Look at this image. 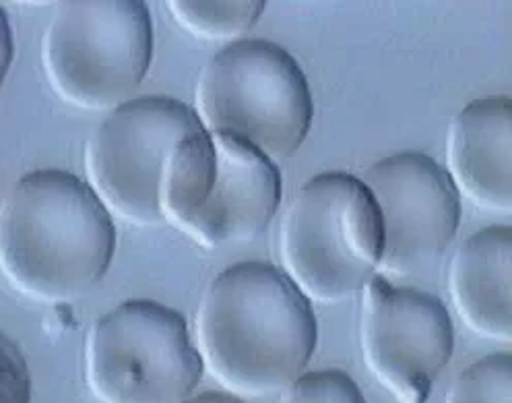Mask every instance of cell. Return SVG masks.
<instances>
[{"label": "cell", "mask_w": 512, "mask_h": 403, "mask_svg": "<svg viewBox=\"0 0 512 403\" xmlns=\"http://www.w3.org/2000/svg\"><path fill=\"white\" fill-rule=\"evenodd\" d=\"M382 224L366 184L347 172L310 178L279 226L283 273L312 302L354 298L376 275Z\"/></svg>", "instance_id": "obj_3"}, {"label": "cell", "mask_w": 512, "mask_h": 403, "mask_svg": "<svg viewBox=\"0 0 512 403\" xmlns=\"http://www.w3.org/2000/svg\"><path fill=\"white\" fill-rule=\"evenodd\" d=\"M203 131L190 106L145 96L114 108L85 145L87 184L122 222L162 226V189L176 147Z\"/></svg>", "instance_id": "obj_8"}, {"label": "cell", "mask_w": 512, "mask_h": 403, "mask_svg": "<svg viewBox=\"0 0 512 403\" xmlns=\"http://www.w3.org/2000/svg\"><path fill=\"white\" fill-rule=\"evenodd\" d=\"M114 253L110 211L73 172H29L0 205V271L29 298L58 304L89 294Z\"/></svg>", "instance_id": "obj_2"}, {"label": "cell", "mask_w": 512, "mask_h": 403, "mask_svg": "<svg viewBox=\"0 0 512 403\" xmlns=\"http://www.w3.org/2000/svg\"><path fill=\"white\" fill-rule=\"evenodd\" d=\"M186 319L153 300H126L93 323L85 377L100 403H184L203 379Z\"/></svg>", "instance_id": "obj_7"}, {"label": "cell", "mask_w": 512, "mask_h": 403, "mask_svg": "<svg viewBox=\"0 0 512 403\" xmlns=\"http://www.w3.org/2000/svg\"><path fill=\"white\" fill-rule=\"evenodd\" d=\"M172 17L182 29L207 42H238L265 13L263 0H172L168 3Z\"/></svg>", "instance_id": "obj_13"}, {"label": "cell", "mask_w": 512, "mask_h": 403, "mask_svg": "<svg viewBox=\"0 0 512 403\" xmlns=\"http://www.w3.org/2000/svg\"><path fill=\"white\" fill-rule=\"evenodd\" d=\"M360 346L370 375L397 403H426L451 362L455 329L436 296L374 275L362 290Z\"/></svg>", "instance_id": "obj_9"}, {"label": "cell", "mask_w": 512, "mask_h": 403, "mask_svg": "<svg viewBox=\"0 0 512 403\" xmlns=\"http://www.w3.org/2000/svg\"><path fill=\"white\" fill-rule=\"evenodd\" d=\"M316 339L310 300L265 261L219 271L195 317L203 368L236 397H267L290 387L304 375Z\"/></svg>", "instance_id": "obj_1"}, {"label": "cell", "mask_w": 512, "mask_h": 403, "mask_svg": "<svg viewBox=\"0 0 512 403\" xmlns=\"http://www.w3.org/2000/svg\"><path fill=\"white\" fill-rule=\"evenodd\" d=\"M382 224V277H407L438 259L461 222V195L426 153L401 151L372 164L364 178Z\"/></svg>", "instance_id": "obj_10"}, {"label": "cell", "mask_w": 512, "mask_h": 403, "mask_svg": "<svg viewBox=\"0 0 512 403\" xmlns=\"http://www.w3.org/2000/svg\"><path fill=\"white\" fill-rule=\"evenodd\" d=\"M184 403H244L240 397L232 393H223V391H207L201 395H192Z\"/></svg>", "instance_id": "obj_18"}, {"label": "cell", "mask_w": 512, "mask_h": 403, "mask_svg": "<svg viewBox=\"0 0 512 403\" xmlns=\"http://www.w3.org/2000/svg\"><path fill=\"white\" fill-rule=\"evenodd\" d=\"M512 230L490 226L465 238L448 265V292L457 315L475 335L512 341Z\"/></svg>", "instance_id": "obj_12"}, {"label": "cell", "mask_w": 512, "mask_h": 403, "mask_svg": "<svg viewBox=\"0 0 512 403\" xmlns=\"http://www.w3.org/2000/svg\"><path fill=\"white\" fill-rule=\"evenodd\" d=\"M448 176L459 195L479 209L512 211V100L490 96L469 102L446 137Z\"/></svg>", "instance_id": "obj_11"}, {"label": "cell", "mask_w": 512, "mask_h": 403, "mask_svg": "<svg viewBox=\"0 0 512 403\" xmlns=\"http://www.w3.org/2000/svg\"><path fill=\"white\" fill-rule=\"evenodd\" d=\"M279 203L277 166L252 145L205 129L176 147L162 189L164 224L207 248L254 240Z\"/></svg>", "instance_id": "obj_4"}, {"label": "cell", "mask_w": 512, "mask_h": 403, "mask_svg": "<svg viewBox=\"0 0 512 403\" xmlns=\"http://www.w3.org/2000/svg\"><path fill=\"white\" fill-rule=\"evenodd\" d=\"M279 403H366L356 381L343 370L327 368L304 372L283 389Z\"/></svg>", "instance_id": "obj_15"}, {"label": "cell", "mask_w": 512, "mask_h": 403, "mask_svg": "<svg viewBox=\"0 0 512 403\" xmlns=\"http://www.w3.org/2000/svg\"><path fill=\"white\" fill-rule=\"evenodd\" d=\"M444 403H512V356L490 354L453 379Z\"/></svg>", "instance_id": "obj_14"}, {"label": "cell", "mask_w": 512, "mask_h": 403, "mask_svg": "<svg viewBox=\"0 0 512 403\" xmlns=\"http://www.w3.org/2000/svg\"><path fill=\"white\" fill-rule=\"evenodd\" d=\"M151 58L153 23L141 0H67L42 40V65L56 96L91 112L131 100Z\"/></svg>", "instance_id": "obj_6"}, {"label": "cell", "mask_w": 512, "mask_h": 403, "mask_svg": "<svg viewBox=\"0 0 512 403\" xmlns=\"http://www.w3.org/2000/svg\"><path fill=\"white\" fill-rule=\"evenodd\" d=\"M31 375L15 341L0 331V403H31Z\"/></svg>", "instance_id": "obj_16"}, {"label": "cell", "mask_w": 512, "mask_h": 403, "mask_svg": "<svg viewBox=\"0 0 512 403\" xmlns=\"http://www.w3.org/2000/svg\"><path fill=\"white\" fill-rule=\"evenodd\" d=\"M15 56V40H13V29L9 23L7 13L0 9V87H3Z\"/></svg>", "instance_id": "obj_17"}, {"label": "cell", "mask_w": 512, "mask_h": 403, "mask_svg": "<svg viewBox=\"0 0 512 403\" xmlns=\"http://www.w3.org/2000/svg\"><path fill=\"white\" fill-rule=\"evenodd\" d=\"M192 110L205 131L232 135L271 162L292 158L314 118L302 67L279 44L261 38L232 42L205 62Z\"/></svg>", "instance_id": "obj_5"}]
</instances>
